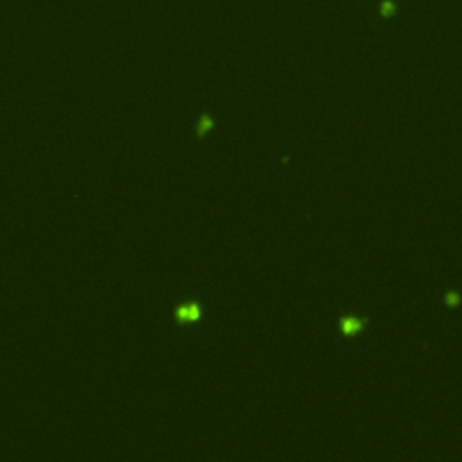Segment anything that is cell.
I'll list each match as a JSON object with an SVG mask.
<instances>
[{"label": "cell", "instance_id": "cell-1", "mask_svg": "<svg viewBox=\"0 0 462 462\" xmlns=\"http://www.w3.org/2000/svg\"><path fill=\"white\" fill-rule=\"evenodd\" d=\"M175 319L179 323H193L200 319V307L195 304V302H190V304H180L179 307L175 309Z\"/></svg>", "mask_w": 462, "mask_h": 462}, {"label": "cell", "instance_id": "cell-2", "mask_svg": "<svg viewBox=\"0 0 462 462\" xmlns=\"http://www.w3.org/2000/svg\"><path fill=\"white\" fill-rule=\"evenodd\" d=\"M357 329H359V323L350 322V319L345 323V331H347V332H354V331H357Z\"/></svg>", "mask_w": 462, "mask_h": 462}]
</instances>
